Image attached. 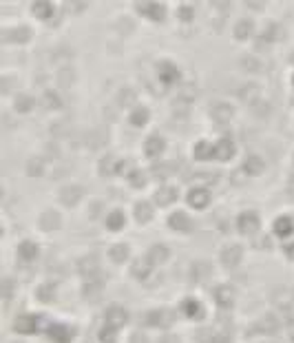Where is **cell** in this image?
Here are the masks:
<instances>
[{"label":"cell","instance_id":"1","mask_svg":"<svg viewBox=\"0 0 294 343\" xmlns=\"http://www.w3.org/2000/svg\"><path fill=\"white\" fill-rule=\"evenodd\" d=\"M142 323L146 328H168L173 323V312H168V310H148L142 317Z\"/></svg>","mask_w":294,"mask_h":343},{"label":"cell","instance_id":"2","mask_svg":"<svg viewBox=\"0 0 294 343\" xmlns=\"http://www.w3.org/2000/svg\"><path fill=\"white\" fill-rule=\"evenodd\" d=\"M40 325H42L40 314H20V317H16V321H14V330L18 332V334H31V332L40 330Z\"/></svg>","mask_w":294,"mask_h":343},{"label":"cell","instance_id":"3","mask_svg":"<svg viewBox=\"0 0 294 343\" xmlns=\"http://www.w3.org/2000/svg\"><path fill=\"white\" fill-rule=\"evenodd\" d=\"M126 321H129V312L120 306H111L107 312H104V325H111V328H115V330L126 325Z\"/></svg>","mask_w":294,"mask_h":343},{"label":"cell","instance_id":"4","mask_svg":"<svg viewBox=\"0 0 294 343\" xmlns=\"http://www.w3.org/2000/svg\"><path fill=\"white\" fill-rule=\"evenodd\" d=\"M213 297H215V301H217V306L224 310H230L235 306V290H232L230 286H215Z\"/></svg>","mask_w":294,"mask_h":343},{"label":"cell","instance_id":"5","mask_svg":"<svg viewBox=\"0 0 294 343\" xmlns=\"http://www.w3.org/2000/svg\"><path fill=\"white\" fill-rule=\"evenodd\" d=\"M179 312L188 319H202L204 317V308H202V303H199V299H195V297H186L184 301L179 303Z\"/></svg>","mask_w":294,"mask_h":343},{"label":"cell","instance_id":"6","mask_svg":"<svg viewBox=\"0 0 294 343\" xmlns=\"http://www.w3.org/2000/svg\"><path fill=\"white\" fill-rule=\"evenodd\" d=\"M281 328V321L274 317V314H265L263 319L257 321V325H254V330L261 332V334H274V332H279Z\"/></svg>","mask_w":294,"mask_h":343},{"label":"cell","instance_id":"7","mask_svg":"<svg viewBox=\"0 0 294 343\" xmlns=\"http://www.w3.org/2000/svg\"><path fill=\"white\" fill-rule=\"evenodd\" d=\"M49 334H51V341H55V343H71V339H73V334L75 332L69 328V325H51L49 328Z\"/></svg>","mask_w":294,"mask_h":343},{"label":"cell","instance_id":"8","mask_svg":"<svg viewBox=\"0 0 294 343\" xmlns=\"http://www.w3.org/2000/svg\"><path fill=\"white\" fill-rule=\"evenodd\" d=\"M102 288H104V284H100L97 279H88L86 284L82 286V297H84L86 301L95 303L100 299V295H102Z\"/></svg>","mask_w":294,"mask_h":343},{"label":"cell","instance_id":"9","mask_svg":"<svg viewBox=\"0 0 294 343\" xmlns=\"http://www.w3.org/2000/svg\"><path fill=\"white\" fill-rule=\"evenodd\" d=\"M221 262H224V266H228V268H235L241 262V250L237 246L228 248V250H224V254H221Z\"/></svg>","mask_w":294,"mask_h":343},{"label":"cell","instance_id":"10","mask_svg":"<svg viewBox=\"0 0 294 343\" xmlns=\"http://www.w3.org/2000/svg\"><path fill=\"white\" fill-rule=\"evenodd\" d=\"M36 297L40 299L42 303H51L53 299H55V284H42V286H38Z\"/></svg>","mask_w":294,"mask_h":343},{"label":"cell","instance_id":"11","mask_svg":"<svg viewBox=\"0 0 294 343\" xmlns=\"http://www.w3.org/2000/svg\"><path fill=\"white\" fill-rule=\"evenodd\" d=\"M115 334H118V330L111 328V325H104V328L100 330L97 339H100V343H115V341H118V339H115Z\"/></svg>","mask_w":294,"mask_h":343},{"label":"cell","instance_id":"12","mask_svg":"<svg viewBox=\"0 0 294 343\" xmlns=\"http://www.w3.org/2000/svg\"><path fill=\"white\" fill-rule=\"evenodd\" d=\"M148 273H151V266H148V262H135V266H133V275L137 277V279H146Z\"/></svg>","mask_w":294,"mask_h":343},{"label":"cell","instance_id":"13","mask_svg":"<svg viewBox=\"0 0 294 343\" xmlns=\"http://www.w3.org/2000/svg\"><path fill=\"white\" fill-rule=\"evenodd\" d=\"M3 297H5V306H9L11 297H14V281H11V279L3 281Z\"/></svg>","mask_w":294,"mask_h":343},{"label":"cell","instance_id":"14","mask_svg":"<svg viewBox=\"0 0 294 343\" xmlns=\"http://www.w3.org/2000/svg\"><path fill=\"white\" fill-rule=\"evenodd\" d=\"M36 252H38V250L31 246V243H25V246L20 248V254H22L25 259H33V257H36Z\"/></svg>","mask_w":294,"mask_h":343},{"label":"cell","instance_id":"15","mask_svg":"<svg viewBox=\"0 0 294 343\" xmlns=\"http://www.w3.org/2000/svg\"><path fill=\"white\" fill-rule=\"evenodd\" d=\"M111 254H113L115 262H124V259H126V246H115V250Z\"/></svg>","mask_w":294,"mask_h":343},{"label":"cell","instance_id":"16","mask_svg":"<svg viewBox=\"0 0 294 343\" xmlns=\"http://www.w3.org/2000/svg\"><path fill=\"white\" fill-rule=\"evenodd\" d=\"M210 343H230V339H228V334H224V332H215Z\"/></svg>","mask_w":294,"mask_h":343},{"label":"cell","instance_id":"17","mask_svg":"<svg viewBox=\"0 0 294 343\" xmlns=\"http://www.w3.org/2000/svg\"><path fill=\"white\" fill-rule=\"evenodd\" d=\"M82 275H91V273H95V262H84V266H82Z\"/></svg>","mask_w":294,"mask_h":343},{"label":"cell","instance_id":"18","mask_svg":"<svg viewBox=\"0 0 294 343\" xmlns=\"http://www.w3.org/2000/svg\"><path fill=\"white\" fill-rule=\"evenodd\" d=\"M131 343H148V339L142 334V332H133V336H131Z\"/></svg>","mask_w":294,"mask_h":343},{"label":"cell","instance_id":"19","mask_svg":"<svg viewBox=\"0 0 294 343\" xmlns=\"http://www.w3.org/2000/svg\"><path fill=\"white\" fill-rule=\"evenodd\" d=\"M157 343H179V339H177L175 334H164L162 339H159Z\"/></svg>","mask_w":294,"mask_h":343},{"label":"cell","instance_id":"20","mask_svg":"<svg viewBox=\"0 0 294 343\" xmlns=\"http://www.w3.org/2000/svg\"><path fill=\"white\" fill-rule=\"evenodd\" d=\"M153 257H155V262H164V259H166V250H164V248H162V250H155Z\"/></svg>","mask_w":294,"mask_h":343},{"label":"cell","instance_id":"21","mask_svg":"<svg viewBox=\"0 0 294 343\" xmlns=\"http://www.w3.org/2000/svg\"><path fill=\"white\" fill-rule=\"evenodd\" d=\"M287 254H290V257L294 259V246H290V248H287Z\"/></svg>","mask_w":294,"mask_h":343},{"label":"cell","instance_id":"22","mask_svg":"<svg viewBox=\"0 0 294 343\" xmlns=\"http://www.w3.org/2000/svg\"><path fill=\"white\" fill-rule=\"evenodd\" d=\"M290 339H292V343H294V325H292V330H290Z\"/></svg>","mask_w":294,"mask_h":343}]
</instances>
